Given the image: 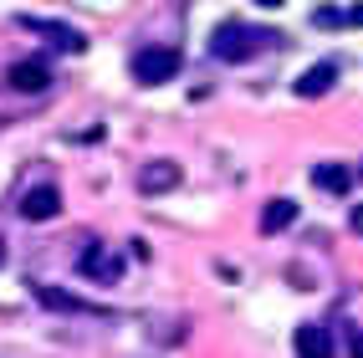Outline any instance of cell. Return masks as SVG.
Returning a JSON list of instances; mask_svg holds the SVG:
<instances>
[{"instance_id":"obj_12","label":"cell","mask_w":363,"mask_h":358,"mask_svg":"<svg viewBox=\"0 0 363 358\" xmlns=\"http://www.w3.org/2000/svg\"><path fill=\"white\" fill-rule=\"evenodd\" d=\"M292 220H297V200H286V195H281V200H272V205L261 210V230H266V235H277V230H286Z\"/></svg>"},{"instance_id":"obj_14","label":"cell","mask_w":363,"mask_h":358,"mask_svg":"<svg viewBox=\"0 0 363 358\" xmlns=\"http://www.w3.org/2000/svg\"><path fill=\"white\" fill-rule=\"evenodd\" d=\"M343 26H363V6H348L343 11Z\"/></svg>"},{"instance_id":"obj_15","label":"cell","mask_w":363,"mask_h":358,"mask_svg":"<svg viewBox=\"0 0 363 358\" xmlns=\"http://www.w3.org/2000/svg\"><path fill=\"white\" fill-rule=\"evenodd\" d=\"M348 353H353V358H363V328H353V338H348Z\"/></svg>"},{"instance_id":"obj_1","label":"cell","mask_w":363,"mask_h":358,"mask_svg":"<svg viewBox=\"0 0 363 358\" xmlns=\"http://www.w3.org/2000/svg\"><path fill=\"white\" fill-rule=\"evenodd\" d=\"M281 36L277 31H261V26H246V21H225V26H215L210 36V52L220 62H251L261 52H272Z\"/></svg>"},{"instance_id":"obj_3","label":"cell","mask_w":363,"mask_h":358,"mask_svg":"<svg viewBox=\"0 0 363 358\" xmlns=\"http://www.w3.org/2000/svg\"><path fill=\"white\" fill-rule=\"evenodd\" d=\"M16 21H21L26 31L46 36V41L57 46V52H82V46H87V36H82L77 26H67V21H46V16H16Z\"/></svg>"},{"instance_id":"obj_13","label":"cell","mask_w":363,"mask_h":358,"mask_svg":"<svg viewBox=\"0 0 363 358\" xmlns=\"http://www.w3.org/2000/svg\"><path fill=\"white\" fill-rule=\"evenodd\" d=\"M312 26H343V11H337V6H323V11H312Z\"/></svg>"},{"instance_id":"obj_2","label":"cell","mask_w":363,"mask_h":358,"mask_svg":"<svg viewBox=\"0 0 363 358\" xmlns=\"http://www.w3.org/2000/svg\"><path fill=\"white\" fill-rule=\"evenodd\" d=\"M179 67H184V57L174 52V46H143V52L133 57V82L159 87L169 77H179Z\"/></svg>"},{"instance_id":"obj_4","label":"cell","mask_w":363,"mask_h":358,"mask_svg":"<svg viewBox=\"0 0 363 358\" xmlns=\"http://www.w3.org/2000/svg\"><path fill=\"white\" fill-rule=\"evenodd\" d=\"M77 272L92 276V281H103V286H113L118 276H123V256H113L108 246H87V251L77 256Z\"/></svg>"},{"instance_id":"obj_6","label":"cell","mask_w":363,"mask_h":358,"mask_svg":"<svg viewBox=\"0 0 363 358\" xmlns=\"http://www.w3.org/2000/svg\"><path fill=\"white\" fill-rule=\"evenodd\" d=\"M21 220H52V215L62 210V189L57 184H36V189H26L21 195Z\"/></svg>"},{"instance_id":"obj_10","label":"cell","mask_w":363,"mask_h":358,"mask_svg":"<svg viewBox=\"0 0 363 358\" xmlns=\"http://www.w3.org/2000/svg\"><path fill=\"white\" fill-rule=\"evenodd\" d=\"M312 184L328 189V195H348V189H353V169H348V164H312Z\"/></svg>"},{"instance_id":"obj_7","label":"cell","mask_w":363,"mask_h":358,"mask_svg":"<svg viewBox=\"0 0 363 358\" xmlns=\"http://www.w3.org/2000/svg\"><path fill=\"white\" fill-rule=\"evenodd\" d=\"M292 343H297V358H333V332L323 323H302Z\"/></svg>"},{"instance_id":"obj_9","label":"cell","mask_w":363,"mask_h":358,"mask_svg":"<svg viewBox=\"0 0 363 358\" xmlns=\"http://www.w3.org/2000/svg\"><path fill=\"white\" fill-rule=\"evenodd\" d=\"M333 82H337V67L333 62H318V67H307L302 77L292 82V92H297V98H323Z\"/></svg>"},{"instance_id":"obj_11","label":"cell","mask_w":363,"mask_h":358,"mask_svg":"<svg viewBox=\"0 0 363 358\" xmlns=\"http://www.w3.org/2000/svg\"><path fill=\"white\" fill-rule=\"evenodd\" d=\"M174 184H179V169H174L169 159H154L149 169L138 174V189H143V195H164V189H174Z\"/></svg>"},{"instance_id":"obj_8","label":"cell","mask_w":363,"mask_h":358,"mask_svg":"<svg viewBox=\"0 0 363 358\" xmlns=\"http://www.w3.org/2000/svg\"><path fill=\"white\" fill-rule=\"evenodd\" d=\"M31 292H36L41 307H52V313H103V307H92V302H82V297H72V292H62V286H52V281H36Z\"/></svg>"},{"instance_id":"obj_16","label":"cell","mask_w":363,"mask_h":358,"mask_svg":"<svg viewBox=\"0 0 363 358\" xmlns=\"http://www.w3.org/2000/svg\"><path fill=\"white\" fill-rule=\"evenodd\" d=\"M348 225H353V230L363 235V205H353V210H348Z\"/></svg>"},{"instance_id":"obj_5","label":"cell","mask_w":363,"mask_h":358,"mask_svg":"<svg viewBox=\"0 0 363 358\" xmlns=\"http://www.w3.org/2000/svg\"><path fill=\"white\" fill-rule=\"evenodd\" d=\"M6 82H11L16 92H46V87H52V67L36 62V57H21V62H11Z\"/></svg>"},{"instance_id":"obj_17","label":"cell","mask_w":363,"mask_h":358,"mask_svg":"<svg viewBox=\"0 0 363 358\" xmlns=\"http://www.w3.org/2000/svg\"><path fill=\"white\" fill-rule=\"evenodd\" d=\"M0 267H6V241H0Z\"/></svg>"}]
</instances>
